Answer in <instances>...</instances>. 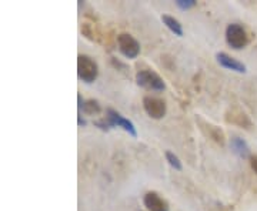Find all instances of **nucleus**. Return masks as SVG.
Returning <instances> with one entry per match:
<instances>
[{
    "mask_svg": "<svg viewBox=\"0 0 257 211\" xmlns=\"http://www.w3.org/2000/svg\"><path fill=\"white\" fill-rule=\"evenodd\" d=\"M117 46L120 53L127 59H136L140 53V43L128 33H120L117 36Z\"/></svg>",
    "mask_w": 257,
    "mask_h": 211,
    "instance_id": "4",
    "label": "nucleus"
},
{
    "mask_svg": "<svg viewBox=\"0 0 257 211\" xmlns=\"http://www.w3.org/2000/svg\"><path fill=\"white\" fill-rule=\"evenodd\" d=\"M162 20H163V23L167 26V29L172 33H175L176 36H183V28H182V25H180V22L177 19H175L173 16H169V15H163Z\"/></svg>",
    "mask_w": 257,
    "mask_h": 211,
    "instance_id": "10",
    "label": "nucleus"
},
{
    "mask_svg": "<svg viewBox=\"0 0 257 211\" xmlns=\"http://www.w3.org/2000/svg\"><path fill=\"white\" fill-rule=\"evenodd\" d=\"M216 59H217L219 65L221 67H224V69H227V70H233V72H237V73H246V66L243 65L241 62H239L237 59L227 55V53L220 52V53L216 55Z\"/></svg>",
    "mask_w": 257,
    "mask_h": 211,
    "instance_id": "8",
    "label": "nucleus"
},
{
    "mask_svg": "<svg viewBox=\"0 0 257 211\" xmlns=\"http://www.w3.org/2000/svg\"><path fill=\"white\" fill-rule=\"evenodd\" d=\"M94 126H97L99 129L101 130H109V127H111L110 126V123L109 121H106V119H103V120H99V121H94Z\"/></svg>",
    "mask_w": 257,
    "mask_h": 211,
    "instance_id": "14",
    "label": "nucleus"
},
{
    "mask_svg": "<svg viewBox=\"0 0 257 211\" xmlns=\"http://www.w3.org/2000/svg\"><path fill=\"white\" fill-rule=\"evenodd\" d=\"M176 5H177V8H180L182 10H187L194 8L196 6V2L194 0H177Z\"/></svg>",
    "mask_w": 257,
    "mask_h": 211,
    "instance_id": "13",
    "label": "nucleus"
},
{
    "mask_svg": "<svg viewBox=\"0 0 257 211\" xmlns=\"http://www.w3.org/2000/svg\"><path fill=\"white\" fill-rule=\"evenodd\" d=\"M77 123H79V126H86V121L82 119V116L79 114V117H77Z\"/></svg>",
    "mask_w": 257,
    "mask_h": 211,
    "instance_id": "16",
    "label": "nucleus"
},
{
    "mask_svg": "<svg viewBox=\"0 0 257 211\" xmlns=\"http://www.w3.org/2000/svg\"><path fill=\"white\" fill-rule=\"evenodd\" d=\"M230 146H231V150L236 156H239L240 158H250V148H248V144L240 137H233L231 141H230Z\"/></svg>",
    "mask_w": 257,
    "mask_h": 211,
    "instance_id": "9",
    "label": "nucleus"
},
{
    "mask_svg": "<svg viewBox=\"0 0 257 211\" xmlns=\"http://www.w3.org/2000/svg\"><path fill=\"white\" fill-rule=\"evenodd\" d=\"M226 42L231 49L240 50L244 49L248 43V36L246 29L239 23H231L226 29Z\"/></svg>",
    "mask_w": 257,
    "mask_h": 211,
    "instance_id": "2",
    "label": "nucleus"
},
{
    "mask_svg": "<svg viewBox=\"0 0 257 211\" xmlns=\"http://www.w3.org/2000/svg\"><path fill=\"white\" fill-rule=\"evenodd\" d=\"M143 109H145V111H146L149 117L159 120L165 117L167 106H166L165 100H162V99H159V97L146 96V97L143 99Z\"/></svg>",
    "mask_w": 257,
    "mask_h": 211,
    "instance_id": "5",
    "label": "nucleus"
},
{
    "mask_svg": "<svg viewBox=\"0 0 257 211\" xmlns=\"http://www.w3.org/2000/svg\"><path fill=\"white\" fill-rule=\"evenodd\" d=\"M106 119L110 123L111 127H121L124 131H127L130 136H133V137L138 136V131H136L135 124L130 120L124 119L119 111L113 110V109H107L106 110Z\"/></svg>",
    "mask_w": 257,
    "mask_h": 211,
    "instance_id": "6",
    "label": "nucleus"
},
{
    "mask_svg": "<svg viewBox=\"0 0 257 211\" xmlns=\"http://www.w3.org/2000/svg\"><path fill=\"white\" fill-rule=\"evenodd\" d=\"M248 160H250V165H251L253 171L257 174V156H251Z\"/></svg>",
    "mask_w": 257,
    "mask_h": 211,
    "instance_id": "15",
    "label": "nucleus"
},
{
    "mask_svg": "<svg viewBox=\"0 0 257 211\" xmlns=\"http://www.w3.org/2000/svg\"><path fill=\"white\" fill-rule=\"evenodd\" d=\"M166 160L169 161V164L172 165L175 170H179V171L182 170V167H183V165H182V161H180V158L176 156L175 153H172V151H166Z\"/></svg>",
    "mask_w": 257,
    "mask_h": 211,
    "instance_id": "12",
    "label": "nucleus"
},
{
    "mask_svg": "<svg viewBox=\"0 0 257 211\" xmlns=\"http://www.w3.org/2000/svg\"><path fill=\"white\" fill-rule=\"evenodd\" d=\"M136 83L140 87L146 90H153V92H163L166 89V84L163 79L152 70H140L136 74Z\"/></svg>",
    "mask_w": 257,
    "mask_h": 211,
    "instance_id": "3",
    "label": "nucleus"
},
{
    "mask_svg": "<svg viewBox=\"0 0 257 211\" xmlns=\"http://www.w3.org/2000/svg\"><path fill=\"white\" fill-rule=\"evenodd\" d=\"M97 74L99 67L92 57L86 55H80L77 57V76L82 82L90 84L97 79Z\"/></svg>",
    "mask_w": 257,
    "mask_h": 211,
    "instance_id": "1",
    "label": "nucleus"
},
{
    "mask_svg": "<svg viewBox=\"0 0 257 211\" xmlns=\"http://www.w3.org/2000/svg\"><path fill=\"white\" fill-rule=\"evenodd\" d=\"M80 110H83V113H86L89 116H94V114H99L100 113L101 107L97 100H87L83 103V107Z\"/></svg>",
    "mask_w": 257,
    "mask_h": 211,
    "instance_id": "11",
    "label": "nucleus"
},
{
    "mask_svg": "<svg viewBox=\"0 0 257 211\" xmlns=\"http://www.w3.org/2000/svg\"><path fill=\"white\" fill-rule=\"evenodd\" d=\"M143 204L149 211H169V204L155 191H149L143 197Z\"/></svg>",
    "mask_w": 257,
    "mask_h": 211,
    "instance_id": "7",
    "label": "nucleus"
}]
</instances>
